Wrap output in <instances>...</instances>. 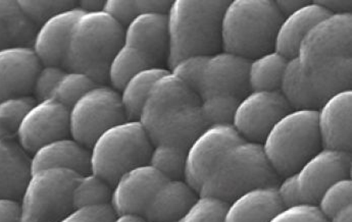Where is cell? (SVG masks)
I'll use <instances>...</instances> for the list:
<instances>
[{
    "mask_svg": "<svg viewBox=\"0 0 352 222\" xmlns=\"http://www.w3.org/2000/svg\"><path fill=\"white\" fill-rule=\"evenodd\" d=\"M199 106L198 94L168 72L153 84L138 121L153 145L187 149L206 127Z\"/></svg>",
    "mask_w": 352,
    "mask_h": 222,
    "instance_id": "cell-1",
    "label": "cell"
},
{
    "mask_svg": "<svg viewBox=\"0 0 352 222\" xmlns=\"http://www.w3.org/2000/svg\"><path fill=\"white\" fill-rule=\"evenodd\" d=\"M227 0H175L166 14L168 70L191 56L222 50V18Z\"/></svg>",
    "mask_w": 352,
    "mask_h": 222,
    "instance_id": "cell-2",
    "label": "cell"
},
{
    "mask_svg": "<svg viewBox=\"0 0 352 222\" xmlns=\"http://www.w3.org/2000/svg\"><path fill=\"white\" fill-rule=\"evenodd\" d=\"M123 43L124 27L111 16L104 12H84L72 29L62 68L104 84L109 64Z\"/></svg>",
    "mask_w": 352,
    "mask_h": 222,
    "instance_id": "cell-3",
    "label": "cell"
},
{
    "mask_svg": "<svg viewBox=\"0 0 352 222\" xmlns=\"http://www.w3.org/2000/svg\"><path fill=\"white\" fill-rule=\"evenodd\" d=\"M278 182L261 144L243 140L221 155L200 185L198 196L228 204L248 190L276 186Z\"/></svg>",
    "mask_w": 352,
    "mask_h": 222,
    "instance_id": "cell-4",
    "label": "cell"
},
{
    "mask_svg": "<svg viewBox=\"0 0 352 222\" xmlns=\"http://www.w3.org/2000/svg\"><path fill=\"white\" fill-rule=\"evenodd\" d=\"M282 14L274 0L228 2L222 18V50L252 60L274 50Z\"/></svg>",
    "mask_w": 352,
    "mask_h": 222,
    "instance_id": "cell-5",
    "label": "cell"
},
{
    "mask_svg": "<svg viewBox=\"0 0 352 222\" xmlns=\"http://www.w3.org/2000/svg\"><path fill=\"white\" fill-rule=\"evenodd\" d=\"M261 145L278 177L296 173L322 148L317 110H291L273 125Z\"/></svg>",
    "mask_w": 352,
    "mask_h": 222,
    "instance_id": "cell-6",
    "label": "cell"
},
{
    "mask_svg": "<svg viewBox=\"0 0 352 222\" xmlns=\"http://www.w3.org/2000/svg\"><path fill=\"white\" fill-rule=\"evenodd\" d=\"M153 143L139 121L105 130L89 147V171L113 186L133 167L148 163Z\"/></svg>",
    "mask_w": 352,
    "mask_h": 222,
    "instance_id": "cell-7",
    "label": "cell"
},
{
    "mask_svg": "<svg viewBox=\"0 0 352 222\" xmlns=\"http://www.w3.org/2000/svg\"><path fill=\"white\" fill-rule=\"evenodd\" d=\"M352 58H338L307 72L299 69L296 58L289 60L279 91L291 110H317L327 99L351 89Z\"/></svg>",
    "mask_w": 352,
    "mask_h": 222,
    "instance_id": "cell-8",
    "label": "cell"
},
{
    "mask_svg": "<svg viewBox=\"0 0 352 222\" xmlns=\"http://www.w3.org/2000/svg\"><path fill=\"white\" fill-rule=\"evenodd\" d=\"M65 169L31 173L20 198V222H58L73 210L72 190L79 177Z\"/></svg>",
    "mask_w": 352,
    "mask_h": 222,
    "instance_id": "cell-9",
    "label": "cell"
},
{
    "mask_svg": "<svg viewBox=\"0 0 352 222\" xmlns=\"http://www.w3.org/2000/svg\"><path fill=\"white\" fill-rule=\"evenodd\" d=\"M126 121L119 92L97 85L69 108V133L78 143L89 148L101 133Z\"/></svg>",
    "mask_w": 352,
    "mask_h": 222,
    "instance_id": "cell-10",
    "label": "cell"
},
{
    "mask_svg": "<svg viewBox=\"0 0 352 222\" xmlns=\"http://www.w3.org/2000/svg\"><path fill=\"white\" fill-rule=\"evenodd\" d=\"M351 12L333 14L316 24L299 45V69L307 72L338 58H351Z\"/></svg>",
    "mask_w": 352,
    "mask_h": 222,
    "instance_id": "cell-11",
    "label": "cell"
},
{
    "mask_svg": "<svg viewBox=\"0 0 352 222\" xmlns=\"http://www.w3.org/2000/svg\"><path fill=\"white\" fill-rule=\"evenodd\" d=\"M290 110L279 90L250 91L239 100L231 125L244 141L261 144L273 125Z\"/></svg>",
    "mask_w": 352,
    "mask_h": 222,
    "instance_id": "cell-12",
    "label": "cell"
},
{
    "mask_svg": "<svg viewBox=\"0 0 352 222\" xmlns=\"http://www.w3.org/2000/svg\"><path fill=\"white\" fill-rule=\"evenodd\" d=\"M351 152L320 148L294 173L300 203L317 204L322 193L335 182L351 177Z\"/></svg>",
    "mask_w": 352,
    "mask_h": 222,
    "instance_id": "cell-13",
    "label": "cell"
},
{
    "mask_svg": "<svg viewBox=\"0 0 352 222\" xmlns=\"http://www.w3.org/2000/svg\"><path fill=\"white\" fill-rule=\"evenodd\" d=\"M69 136V108L52 98L36 102L14 132L16 141L29 154Z\"/></svg>",
    "mask_w": 352,
    "mask_h": 222,
    "instance_id": "cell-14",
    "label": "cell"
},
{
    "mask_svg": "<svg viewBox=\"0 0 352 222\" xmlns=\"http://www.w3.org/2000/svg\"><path fill=\"white\" fill-rule=\"evenodd\" d=\"M243 141L232 125L206 127L186 149L183 179L198 193L199 186L221 155Z\"/></svg>",
    "mask_w": 352,
    "mask_h": 222,
    "instance_id": "cell-15",
    "label": "cell"
},
{
    "mask_svg": "<svg viewBox=\"0 0 352 222\" xmlns=\"http://www.w3.org/2000/svg\"><path fill=\"white\" fill-rule=\"evenodd\" d=\"M250 60L221 50L208 56L200 77L197 94L200 99L216 94L241 99L250 91L248 71Z\"/></svg>",
    "mask_w": 352,
    "mask_h": 222,
    "instance_id": "cell-16",
    "label": "cell"
},
{
    "mask_svg": "<svg viewBox=\"0 0 352 222\" xmlns=\"http://www.w3.org/2000/svg\"><path fill=\"white\" fill-rule=\"evenodd\" d=\"M166 180L148 163L133 167L111 186L109 204L116 214L135 213L142 215L151 197Z\"/></svg>",
    "mask_w": 352,
    "mask_h": 222,
    "instance_id": "cell-17",
    "label": "cell"
},
{
    "mask_svg": "<svg viewBox=\"0 0 352 222\" xmlns=\"http://www.w3.org/2000/svg\"><path fill=\"white\" fill-rule=\"evenodd\" d=\"M41 66L31 46L0 50V101L14 96L30 95Z\"/></svg>",
    "mask_w": 352,
    "mask_h": 222,
    "instance_id": "cell-18",
    "label": "cell"
},
{
    "mask_svg": "<svg viewBox=\"0 0 352 222\" xmlns=\"http://www.w3.org/2000/svg\"><path fill=\"white\" fill-rule=\"evenodd\" d=\"M351 89L331 96L317 110L322 148L351 152Z\"/></svg>",
    "mask_w": 352,
    "mask_h": 222,
    "instance_id": "cell-19",
    "label": "cell"
},
{
    "mask_svg": "<svg viewBox=\"0 0 352 222\" xmlns=\"http://www.w3.org/2000/svg\"><path fill=\"white\" fill-rule=\"evenodd\" d=\"M83 14L75 6L52 16L37 27L31 47L42 66H62L72 29Z\"/></svg>",
    "mask_w": 352,
    "mask_h": 222,
    "instance_id": "cell-20",
    "label": "cell"
},
{
    "mask_svg": "<svg viewBox=\"0 0 352 222\" xmlns=\"http://www.w3.org/2000/svg\"><path fill=\"white\" fill-rule=\"evenodd\" d=\"M124 44L157 64L168 53V18L162 14H139L124 28Z\"/></svg>",
    "mask_w": 352,
    "mask_h": 222,
    "instance_id": "cell-21",
    "label": "cell"
},
{
    "mask_svg": "<svg viewBox=\"0 0 352 222\" xmlns=\"http://www.w3.org/2000/svg\"><path fill=\"white\" fill-rule=\"evenodd\" d=\"M198 197V193L184 179L166 180L151 197L142 217L147 222H176Z\"/></svg>",
    "mask_w": 352,
    "mask_h": 222,
    "instance_id": "cell-22",
    "label": "cell"
},
{
    "mask_svg": "<svg viewBox=\"0 0 352 222\" xmlns=\"http://www.w3.org/2000/svg\"><path fill=\"white\" fill-rule=\"evenodd\" d=\"M31 173L45 169H65L78 175L89 173V148L73 138H62L46 143L30 156Z\"/></svg>",
    "mask_w": 352,
    "mask_h": 222,
    "instance_id": "cell-23",
    "label": "cell"
},
{
    "mask_svg": "<svg viewBox=\"0 0 352 222\" xmlns=\"http://www.w3.org/2000/svg\"><path fill=\"white\" fill-rule=\"evenodd\" d=\"M330 14L319 4L309 1L296 12L284 16L276 33L274 50L287 60L296 58L299 45L305 35Z\"/></svg>",
    "mask_w": 352,
    "mask_h": 222,
    "instance_id": "cell-24",
    "label": "cell"
},
{
    "mask_svg": "<svg viewBox=\"0 0 352 222\" xmlns=\"http://www.w3.org/2000/svg\"><path fill=\"white\" fill-rule=\"evenodd\" d=\"M282 208L276 186L256 188L226 205L223 222H269Z\"/></svg>",
    "mask_w": 352,
    "mask_h": 222,
    "instance_id": "cell-25",
    "label": "cell"
},
{
    "mask_svg": "<svg viewBox=\"0 0 352 222\" xmlns=\"http://www.w3.org/2000/svg\"><path fill=\"white\" fill-rule=\"evenodd\" d=\"M31 175L30 155L14 139L0 140V198H19Z\"/></svg>",
    "mask_w": 352,
    "mask_h": 222,
    "instance_id": "cell-26",
    "label": "cell"
},
{
    "mask_svg": "<svg viewBox=\"0 0 352 222\" xmlns=\"http://www.w3.org/2000/svg\"><path fill=\"white\" fill-rule=\"evenodd\" d=\"M37 27L21 12L16 0H0V50L31 46Z\"/></svg>",
    "mask_w": 352,
    "mask_h": 222,
    "instance_id": "cell-27",
    "label": "cell"
},
{
    "mask_svg": "<svg viewBox=\"0 0 352 222\" xmlns=\"http://www.w3.org/2000/svg\"><path fill=\"white\" fill-rule=\"evenodd\" d=\"M288 60L275 50L250 60L248 82L250 91L279 90Z\"/></svg>",
    "mask_w": 352,
    "mask_h": 222,
    "instance_id": "cell-28",
    "label": "cell"
},
{
    "mask_svg": "<svg viewBox=\"0 0 352 222\" xmlns=\"http://www.w3.org/2000/svg\"><path fill=\"white\" fill-rule=\"evenodd\" d=\"M168 73V70L166 69L155 66L140 71L126 82L119 94L127 121H138L143 104L153 84Z\"/></svg>",
    "mask_w": 352,
    "mask_h": 222,
    "instance_id": "cell-29",
    "label": "cell"
},
{
    "mask_svg": "<svg viewBox=\"0 0 352 222\" xmlns=\"http://www.w3.org/2000/svg\"><path fill=\"white\" fill-rule=\"evenodd\" d=\"M155 66V64L144 54L123 43L109 64L107 81L111 88L120 91L132 75Z\"/></svg>",
    "mask_w": 352,
    "mask_h": 222,
    "instance_id": "cell-30",
    "label": "cell"
},
{
    "mask_svg": "<svg viewBox=\"0 0 352 222\" xmlns=\"http://www.w3.org/2000/svg\"><path fill=\"white\" fill-rule=\"evenodd\" d=\"M111 186L92 173L80 175L74 184L72 201L74 208L107 204L111 200Z\"/></svg>",
    "mask_w": 352,
    "mask_h": 222,
    "instance_id": "cell-31",
    "label": "cell"
},
{
    "mask_svg": "<svg viewBox=\"0 0 352 222\" xmlns=\"http://www.w3.org/2000/svg\"><path fill=\"white\" fill-rule=\"evenodd\" d=\"M186 149L157 144L153 145L148 164L155 167L166 180L183 179Z\"/></svg>",
    "mask_w": 352,
    "mask_h": 222,
    "instance_id": "cell-32",
    "label": "cell"
},
{
    "mask_svg": "<svg viewBox=\"0 0 352 222\" xmlns=\"http://www.w3.org/2000/svg\"><path fill=\"white\" fill-rule=\"evenodd\" d=\"M97 85L100 84H97L89 75L74 71H65L54 87L50 98L69 108L86 92Z\"/></svg>",
    "mask_w": 352,
    "mask_h": 222,
    "instance_id": "cell-33",
    "label": "cell"
},
{
    "mask_svg": "<svg viewBox=\"0 0 352 222\" xmlns=\"http://www.w3.org/2000/svg\"><path fill=\"white\" fill-rule=\"evenodd\" d=\"M239 98L235 96L216 94L200 99V112L208 125H231Z\"/></svg>",
    "mask_w": 352,
    "mask_h": 222,
    "instance_id": "cell-34",
    "label": "cell"
},
{
    "mask_svg": "<svg viewBox=\"0 0 352 222\" xmlns=\"http://www.w3.org/2000/svg\"><path fill=\"white\" fill-rule=\"evenodd\" d=\"M21 12L35 27L60 12L77 6L74 0H16Z\"/></svg>",
    "mask_w": 352,
    "mask_h": 222,
    "instance_id": "cell-35",
    "label": "cell"
},
{
    "mask_svg": "<svg viewBox=\"0 0 352 222\" xmlns=\"http://www.w3.org/2000/svg\"><path fill=\"white\" fill-rule=\"evenodd\" d=\"M351 177H345L329 186L320 195L316 206L329 219L337 211L351 204Z\"/></svg>",
    "mask_w": 352,
    "mask_h": 222,
    "instance_id": "cell-36",
    "label": "cell"
},
{
    "mask_svg": "<svg viewBox=\"0 0 352 222\" xmlns=\"http://www.w3.org/2000/svg\"><path fill=\"white\" fill-rule=\"evenodd\" d=\"M226 203L210 197H198L191 208L176 222H223Z\"/></svg>",
    "mask_w": 352,
    "mask_h": 222,
    "instance_id": "cell-37",
    "label": "cell"
},
{
    "mask_svg": "<svg viewBox=\"0 0 352 222\" xmlns=\"http://www.w3.org/2000/svg\"><path fill=\"white\" fill-rule=\"evenodd\" d=\"M208 56H191L182 58L168 70L170 74L180 79L189 88L197 93L200 77L208 62Z\"/></svg>",
    "mask_w": 352,
    "mask_h": 222,
    "instance_id": "cell-38",
    "label": "cell"
},
{
    "mask_svg": "<svg viewBox=\"0 0 352 222\" xmlns=\"http://www.w3.org/2000/svg\"><path fill=\"white\" fill-rule=\"evenodd\" d=\"M37 100L33 95L14 96L0 101V117L8 121V125L16 132L28 111L35 106Z\"/></svg>",
    "mask_w": 352,
    "mask_h": 222,
    "instance_id": "cell-39",
    "label": "cell"
},
{
    "mask_svg": "<svg viewBox=\"0 0 352 222\" xmlns=\"http://www.w3.org/2000/svg\"><path fill=\"white\" fill-rule=\"evenodd\" d=\"M65 73L62 66H41L34 79L32 93L37 101L50 98L54 87Z\"/></svg>",
    "mask_w": 352,
    "mask_h": 222,
    "instance_id": "cell-40",
    "label": "cell"
},
{
    "mask_svg": "<svg viewBox=\"0 0 352 222\" xmlns=\"http://www.w3.org/2000/svg\"><path fill=\"white\" fill-rule=\"evenodd\" d=\"M269 222H329L316 205L300 204L284 207Z\"/></svg>",
    "mask_w": 352,
    "mask_h": 222,
    "instance_id": "cell-41",
    "label": "cell"
},
{
    "mask_svg": "<svg viewBox=\"0 0 352 222\" xmlns=\"http://www.w3.org/2000/svg\"><path fill=\"white\" fill-rule=\"evenodd\" d=\"M115 215L111 204L107 203L74 208L58 222H111Z\"/></svg>",
    "mask_w": 352,
    "mask_h": 222,
    "instance_id": "cell-42",
    "label": "cell"
},
{
    "mask_svg": "<svg viewBox=\"0 0 352 222\" xmlns=\"http://www.w3.org/2000/svg\"><path fill=\"white\" fill-rule=\"evenodd\" d=\"M102 12L111 16L124 28L138 14L135 0H107Z\"/></svg>",
    "mask_w": 352,
    "mask_h": 222,
    "instance_id": "cell-43",
    "label": "cell"
},
{
    "mask_svg": "<svg viewBox=\"0 0 352 222\" xmlns=\"http://www.w3.org/2000/svg\"><path fill=\"white\" fill-rule=\"evenodd\" d=\"M276 190H277L278 198H279L283 208L300 204L296 183H295L294 173L286 175L282 179V181L278 182L276 185Z\"/></svg>",
    "mask_w": 352,
    "mask_h": 222,
    "instance_id": "cell-44",
    "label": "cell"
},
{
    "mask_svg": "<svg viewBox=\"0 0 352 222\" xmlns=\"http://www.w3.org/2000/svg\"><path fill=\"white\" fill-rule=\"evenodd\" d=\"M170 0H135V6L139 14H168Z\"/></svg>",
    "mask_w": 352,
    "mask_h": 222,
    "instance_id": "cell-45",
    "label": "cell"
},
{
    "mask_svg": "<svg viewBox=\"0 0 352 222\" xmlns=\"http://www.w3.org/2000/svg\"><path fill=\"white\" fill-rule=\"evenodd\" d=\"M0 222H20L19 200L0 198Z\"/></svg>",
    "mask_w": 352,
    "mask_h": 222,
    "instance_id": "cell-46",
    "label": "cell"
},
{
    "mask_svg": "<svg viewBox=\"0 0 352 222\" xmlns=\"http://www.w3.org/2000/svg\"><path fill=\"white\" fill-rule=\"evenodd\" d=\"M314 2L328 10L331 14L351 12L352 6L351 1H342V0H340V1H338V0L337 1H334V0H317V1Z\"/></svg>",
    "mask_w": 352,
    "mask_h": 222,
    "instance_id": "cell-47",
    "label": "cell"
},
{
    "mask_svg": "<svg viewBox=\"0 0 352 222\" xmlns=\"http://www.w3.org/2000/svg\"><path fill=\"white\" fill-rule=\"evenodd\" d=\"M275 2V5L277 6L278 10L282 16H289L292 12H296L299 8H302L305 4L309 3V1L305 0H277Z\"/></svg>",
    "mask_w": 352,
    "mask_h": 222,
    "instance_id": "cell-48",
    "label": "cell"
},
{
    "mask_svg": "<svg viewBox=\"0 0 352 222\" xmlns=\"http://www.w3.org/2000/svg\"><path fill=\"white\" fill-rule=\"evenodd\" d=\"M105 0H80L77 6L84 12H102Z\"/></svg>",
    "mask_w": 352,
    "mask_h": 222,
    "instance_id": "cell-49",
    "label": "cell"
},
{
    "mask_svg": "<svg viewBox=\"0 0 352 222\" xmlns=\"http://www.w3.org/2000/svg\"><path fill=\"white\" fill-rule=\"evenodd\" d=\"M329 222H351V204L343 207L328 219Z\"/></svg>",
    "mask_w": 352,
    "mask_h": 222,
    "instance_id": "cell-50",
    "label": "cell"
},
{
    "mask_svg": "<svg viewBox=\"0 0 352 222\" xmlns=\"http://www.w3.org/2000/svg\"><path fill=\"white\" fill-rule=\"evenodd\" d=\"M111 222H147L144 217L135 213H119L113 217Z\"/></svg>",
    "mask_w": 352,
    "mask_h": 222,
    "instance_id": "cell-51",
    "label": "cell"
},
{
    "mask_svg": "<svg viewBox=\"0 0 352 222\" xmlns=\"http://www.w3.org/2000/svg\"><path fill=\"white\" fill-rule=\"evenodd\" d=\"M14 139V131L8 121L0 117V140Z\"/></svg>",
    "mask_w": 352,
    "mask_h": 222,
    "instance_id": "cell-52",
    "label": "cell"
}]
</instances>
